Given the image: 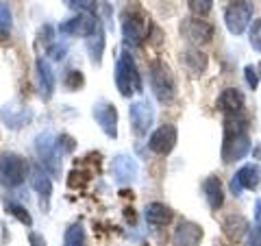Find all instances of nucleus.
<instances>
[{"instance_id":"bb28decb","label":"nucleus","mask_w":261,"mask_h":246,"mask_svg":"<svg viewBox=\"0 0 261 246\" xmlns=\"http://www.w3.org/2000/svg\"><path fill=\"white\" fill-rule=\"evenodd\" d=\"M187 7H190V11L196 15V18H200V15H207L211 11L214 0H187Z\"/></svg>"},{"instance_id":"423d86ee","label":"nucleus","mask_w":261,"mask_h":246,"mask_svg":"<svg viewBox=\"0 0 261 246\" xmlns=\"http://www.w3.org/2000/svg\"><path fill=\"white\" fill-rule=\"evenodd\" d=\"M35 151H37V157L42 161V166L46 172H50L53 177H59L61 175V159H59V151H57V142L53 133H39L35 137Z\"/></svg>"},{"instance_id":"2eb2a0df","label":"nucleus","mask_w":261,"mask_h":246,"mask_svg":"<svg viewBox=\"0 0 261 246\" xmlns=\"http://www.w3.org/2000/svg\"><path fill=\"white\" fill-rule=\"evenodd\" d=\"M0 120L11 129H20L31 120V111L27 107H22V105L11 103V105H5V107L0 109Z\"/></svg>"},{"instance_id":"cd10ccee","label":"nucleus","mask_w":261,"mask_h":246,"mask_svg":"<svg viewBox=\"0 0 261 246\" xmlns=\"http://www.w3.org/2000/svg\"><path fill=\"white\" fill-rule=\"evenodd\" d=\"M11 31V11L7 3H0V35L7 37Z\"/></svg>"},{"instance_id":"9b49d317","label":"nucleus","mask_w":261,"mask_h":246,"mask_svg":"<svg viewBox=\"0 0 261 246\" xmlns=\"http://www.w3.org/2000/svg\"><path fill=\"white\" fill-rule=\"evenodd\" d=\"M92 116L107 137H118V111L111 103H96Z\"/></svg>"},{"instance_id":"4be33fe9","label":"nucleus","mask_w":261,"mask_h":246,"mask_svg":"<svg viewBox=\"0 0 261 246\" xmlns=\"http://www.w3.org/2000/svg\"><path fill=\"white\" fill-rule=\"evenodd\" d=\"M63 246H87V233L81 223H74L65 229Z\"/></svg>"},{"instance_id":"f3484780","label":"nucleus","mask_w":261,"mask_h":246,"mask_svg":"<svg viewBox=\"0 0 261 246\" xmlns=\"http://www.w3.org/2000/svg\"><path fill=\"white\" fill-rule=\"evenodd\" d=\"M202 237V229L194 223H181L174 231V246H196Z\"/></svg>"},{"instance_id":"a211bd4d","label":"nucleus","mask_w":261,"mask_h":246,"mask_svg":"<svg viewBox=\"0 0 261 246\" xmlns=\"http://www.w3.org/2000/svg\"><path fill=\"white\" fill-rule=\"evenodd\" d=\"M144 216H146V223L152 227H166L172 220V209L163 203H150V205H146Z\"/></svg>"},{"instance_id":"39448f33","label":"nucleus","mask_w":261,"mask_h":246,"mask_svg":"<svg viewBox=\"0 0 261 246\" xmlns=\"http://www.w3.org/2000/svg\"><path fill=\"white\" fill-rule=\"evenodd\" d=\"M29 163L15 153H3L0 155V185L5 187H18L27 179Z\"/></svg>"},{"instance_id":"6e6552de","label":"nucleus","mask_w":261,"mask_h":246,"mask_svg":"<svg viewBox=\"0 0 261 246\" xmlns=\"http://www.w3.org/2000/svg\"><path fill=\"white\" fill-rule=\"evenodd\" d=\"M98 20L94 18L92 13H79L74 15V18H70V20H65L59 24V33L65 37H92L94 33L98 31Z\"/></svg>"},{"instance_id":"473e14b6","label":"nucleus","mask_w":261,"mask_h":246,"mask_svg":"<svg viewBox=\"0 0 261 246\" xmlns=\"http://www.w3.org/2000/svg\"><path fill=\"white\" fill-rule=\"evenodd\" d=\"M29 242H31V246H46V240L42 235H37V233H31L29 235Z\"/></svg>"},{"instance_id":"20e7f679","label":"nucleus","mask_w":261,"mask_h":246,"mask_svg":"<svg viewBox=\"0 0 261 246\" xmlns=\"http://www.w3.org/2000/svg\"><path fill=\"white\" fill-rule=\"evenodd\" d=\"M148 31H150V20L140 9L124 11V15H122V35H124L126 46L135 48L144 44V39L148 37Z\"/></svg>"},{"instance_id":"393cba45","label":"nucleus","mask_w":261,"mask_h":246,"mask_svg":"<svg viewBox=\"0 0 261 246\" xmlns=\"http://www.w3.org/2000/svg\"><path fill=\"white\" fill-rule=\"evenodd\" d=\"M102 48H105V35H102V27H98V31L89 37V55H92L94 63H100Z\"/></svg>"},{"instance_id":"f257e3e1","label":"nucleus","mask_w":261,"mask_h":246,"mask_svg":"<svg viewBox=\"0 0 261 246\" xmlns=\"http://www.w3.org/2000/svg\"><path fill=\"white\" fill-rule=\"evenodd\" d=\"M250 142H248V125L246 120L235 116H226L224 120V144H222V159L224 163L238 161L248 153Z\"/></svg>"},{"instance_id":"9d476101","label":"nucleus","mask_w":261,"mask_h":246,"mask_svg":"<svg viewBox=\"0 0 261 246\" xmlns=\"http://www.w3.org/2000/svg\"><path fill=\"white\" fill-rule=\"evenodd\" d=\"M128 118H130V127L137 135H146L148 129L152 127V120H154V111H152V105L148 101H137L128 107Z\"/></svg>"},{"instance_id":"f8f14e48","label":"nucleus","mask_w":261,"mask_h":246,"mask_svg":"<svg viewBox=\"0 0 261 246\" xmlns=\"http://www.w3.org/2000/svg\"><path fill=\"white\" fill-rule=\"evenodd\" d=\"M176 127L174 125H161L154 133L148 137V149L154 155H168L176 146Z\"/></svg>"},{"instance_id":"7ed1b4c3","label":"nucleus","mask_w":261,"mask_h":246,"mask_svg":"<svg viewBox=\"0 0 261 246\" xmlns=\"http://www.w3.org/2000/svg\"><path fill=\"white\" fill-rule=\"evenodd\" d=\"M148 81H150V89H152V94L157 96V101L170 103L174 98L176 83H174L172 72H170V68L163 61L157 59L148 65Z\"/></svg>"},{"instance_id":"aec40b11","label":"nucleus","mask_w":261,"mask_h":246,"mask_svg":"<svg viewBox=\"0 0 261 246\" xmlns=\"http://www.w3.org/2000/svg\"><path fill=\"white\" fill-rule=\"evenodd\" d=\"M233 179L240 183V187L255 190V187L259 185V181H261V170H259V166H255V163H248V166H244Z\"/></svg>"},{"instance_id":"f03ea898","label":"nucleus","mask_w":261,"mask_h":246,"mask_svg":"<svg viewBox=\"0 0 261 246\" xmlns=\"http://www.w3.org/2000/svg\"><path fill=\"white\" fill-rule=\"evenodd\" d=\"M116 87L120 89V94L126 96V98L144 89L142 77H140L137 65H135V59L128 53H122L118 57V61H116Z\"/></svg>"},{"instance_id":"c85d7f7f","label":"nucleus","mask_w":261,"mask_h":246,"mask_svg":"<svg viewBox=\"0 0 261 246\" xmlns=\"http://www.w3.org/2000/svg\"><path fill=\"white\" fill-rule=\"evenodd\" d=\"M63 83H65V87H68L70 92H74V89H79L81 85H83V75H81L79 70H68V75H65Z\"/></svg>"},{"instance_id":"4468645a","label":"nucleus","mask_w":261,"mask_h":246,"mask_svg":"<svg viewBox=\"0 0 261 246\" xmlns=\"http://www.w3.org/2000/svg\"><path fill=\"white\" fill-rule=\"evenodd\" d=\"M35 72H37V83H39V92H42V98L48 101L55 94V72L50 68L44 57H39L35 61Z\"/></svg>"},{"instance_id":"1a4fd4ad","label":"nucleus","mask_w":261,"mask_h":246,"mask_svg":"<svg viewBox=\"0 0 261 246\" xmlns=\"http://www.w3.org/2000/svg\"><path fill=\"white\" fill-rule=\"evenodd\" d=\"M181 35L192 46H200V44L211 42V37H214V27H211L207 20H200V18H185L181 22Z\"/></svg>"},{"instance_id":"ddd939ff","label":"nucleus","mask_w":261,"mask_h":246,"mask_svg":"<svg viewBox=\"0 0 261 246\" xmlns=\"http://www.w3.org/2000/svg\"><path fill=\"white\" fill-rule=\"evenodd\" d=\"M111 175H113V181L120 185L133 183L137 179V161L133 157H128V155H116L111 159Z\"/></svg>"},{"instance_id":"72a5a7b5","label":"nucleus","mask_w":261,"mask_h":246,"mask_svg":"<svg viewBox=\"0 0 261 246\" xmlns=\"http://www.w3.org/2000/svg\"><path fill=\"white\" fill-rule=\"evenodd\" d=\"M65 3H68V5H72V7H74V5L79 3V0H65Z\"/></svg>"},{"instance_id":"412c9836","label":"nucleus","mask_w":261,"mask_h":246,"mask_svg":"<svg viewBox=\"0 0 261 246\" xmlns=\"http://www.w3.org/2000/svg\"><path fill=\"white\" fill-rule=\"evenodd\" d=\"M202 190H205V194H207V201H209V207L211 209L222 207L224 194H222V183H220L218 177H209L207 181L202 183Z\"/></svg>"},{"instance_id":"c756f323","label":"nucleus","mask_w":261,"mask_h":246,"mask_svg":"<svg viewBox=\"0 0 261 246\" xmlns=\"http://www.w3.org/2000/svg\"><path fill=\"white\" fill-rule=\"evenodd\" d=\"M250 44L255 51L261 53V20H257L255 24H252V29H250Z\"/></svg>"},{"instance_id":"6ab92c4d","label":"nucleus","mask_w":261,"mask_h":246,"mask_svg":"<svg viewBox=\"0 0 261 246\" xmlns=\"http://www.w3.org/2000/svg\"><path fill=\"white\" fill-rule=\"evenodd\" d=\"M31 185L35 187V192L48 203V199H50V194H53V181H50V177L46 175V170H42L39 166H33L31 168Z\"/></svg>"},{"instance_id":"dca6fc26","label":"nucleus","mask_w":261,"mask_h":246,"mask_svg":"<svg viewBox=\"0 0 261 246\" xmlns=\"http://www.w3.org/2000/svg\"><path fill=\"white\" fill-rule=\"evenodd\" d=\"M218 107H220V111H224L226 116H235V113H240L244 107V94L235 87H226L224 92L218 96Z\"/></svg>"},{"instance_id":"b1692460","label":"nucleus","mask_w":261,"mask_h":246,"mask_svg":"<svg viewBox=\"0 0 261 246\" xmlns=\"http://www.w3.org/2000/svg\"><path fill=\"white\" fill-rule=\"evenodd\" d=\"M248 229V223L244 220L242 216H228L226 220H224V233L228 235V237H242L244 235V231Z\"/></svg>"},{"instance_id":"0eeeda50","label":"nucleus","mask_w":261,"mask_h":246,"mask_svg":"<svg viewBox=\"0 0 261 246\" xmlns=\"http://www.w3.org/2000/svg\"><path fill=\"white\" fill-rule=\"evenodd\" d=\"M250 18H252V3H248V0H233L224 11V22L233 35H240V33L246 31Z\"/></svg>"},{"instance_id":"2f4dec72","label":"nucleus","mask_w":261,"mask_h":246,"mask_svg":"<svg viewBox=\"0 0 261 246\" xmlns=\"http://www.w3.org/2000/svg\"><path fill=\"white\" fill-rule=\"evenodd\" d=\"M246 81H248V85H250L252 89L257 87V83H259V81H257V68L248 65V68H246Z\"/></svg>"},{"instance_id":"5701e85b","label":"nucleus","mask_w":261,"mask_h":246,"mask_svg":"<svg viewBox=\"0 0 261 246\" xmlns=\"http://www.w3.org/2000/svg\"><path fill=\"white\" fill-rule=\"evenodd\" d=\"M183 63L190 68V72H194V75H200V72H205V68H207V57L202 55L200 51H194V48H190V51L183 53Z\"/></svg>"},{"instance_id":"7c9ffc66","label":"nucleus","mask_w":261,"mask_h":246,"mask_svg":"<svg viewBox=\"0 0 261 246\" xmlns=\"http://www.w3.org/2000/svg\"><path fill=\"white\" fill-rule=\"evenodd\" d=\"M48 55H50L55 61H61L65 57V48L59 46V44H53V46H48Z\"/></svg>"},{"instance_id":"a878e982","label":"nucleus","mask_w":261,"mask_h":246,"mask_svg":"<svg viewBox=\"0 0 261 246\" xmlns=\"http://www.w3.org/2000/svg\"><path fill=\"white\" fill-rule=\"evenodd\" d=\"M5 207H7V214L15 216V218H18L22 225H27V227H33V218H31V214H29V211L22 207V205L13 203V201H7V203H5Z\"/></svg>"}]
</instances>
